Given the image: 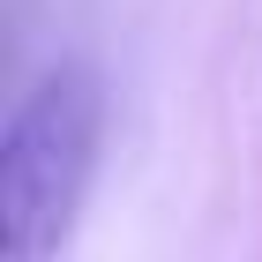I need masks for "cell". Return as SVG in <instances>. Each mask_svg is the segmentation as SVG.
<instances>
[{
    "instance_id": "6da1fadb",
    "label": "cell",
    "mask_w": 262,
    "mask_h": 262,
    "mask_svg": "<svg viewBox=\"0 0 262 262\" xmlns=\"http://www.w3.org/2000/svg\"><path fill=\"white\" fill-rule=\"evenodd\" d=\"M105 142V82L90 60H53L0 135V262H60Z\"/></svg>"
}]
</instances>
